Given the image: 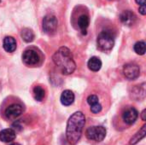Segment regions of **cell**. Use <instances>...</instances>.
<instances>
[{
	"instance_id": "6da1fadb",
	"label": "cell",
	"mask_w": 146,
	"mask_h": 145,
	"mask_svg": "<svg viewBox=\"0 0 146 145\" xmlns=\"http://www.w3.org/2000/svg\"><path fill=\"white\" fill-rule=\"evenodd\" d=\"M85 124L86 117L82 112H75L69 117L67 123L66 137L70 144H76L80 139Z\"/></svg>"
},
{
	"instance_id": "7a4b0ae2",
	"label": "cell",
	"mask_w": 146,
	"mask_h": 145,
	"mask_svg": "<svg viewBox=\"0 0 146 145\" xmlns=\"http://www.w3.org/2000/svg\"><path fill=\"white\" fill-rule=\"evenodd\" d=\"M52 59L54 63L63 74H71L75 70L76 64L73 60L72 52L67 47H61L56 52H55Z\"/></svg>"
},
{
	"instance_id": "3957f363",
	"label": "cell",
	"mask_w": 146,
	"mask_h": 145,
	"mask_svg": "<svg viewBox=\"0 0 146 145\" xmlns=\"http://www.w3.org/2000/svg\"><path fill=\"white\" fill-rule=\"evenodd\" d=\"M97 43L98 48L105 51V50H110L113 48L115 44V40L111 32L104 31L98 35Z\"/></svg>"
},
{
	"instance_id": "277c9868",
	"label": "cell",
	"mask_w": 146,
	"mask_h": 145,
	"mask_svg": "<svg viewBox=\"0 0 146 145\" xmlns=\"http://www.w3.org/2000/svg\"><path fill=\"white\" fill-rule=\"evenodd\" d=\"M86 138L89 140L95 142H101L106 137V129L102 126H91L86 130Z\"/></svg>"
},
{
	"instance_id": "5b68a950",
	"label": "cell",
	"mask_w": 146,
	"mask_h": 145,
	"mask_svg": "<svg viewBox=\"0 0 146 145\" xmlns=\"http://www.w3.org/2000/svg\"><path fill=\"white\" fill-rule=\"evenodd\" d=\"M57 26H58V21L56 17L53 15H47L43 19L42 27H43V31L45 33L50 34L55 32L56 30L57 29Z\"/></svg>"
},
{
	"instance_id": "8992f818",
	"label": "cell",
	"mask_w": 146,
	"mask_h": 145,
	"mask_svg": "<svg viewBox=\"0 0 146 145\" xmlns=\"http://www.w3.org/2000/svg\"><path fill=\"white\" fill-rule=\"evenodd\" d=\"M24 111L23 106L19 103H13L9 105L4 111V115L8 120H15L22 115Z\"/></svg>"
},
{
	"instance_id": "52a82bcc",
	"label": "cell",
	"mask_w": 146,
	"mask_h": 145,
	"mask_svg": "<svg viewBox=\"0 0 146 145\" xmlns=\"http://www.w3.org/2000/svg\"><path fill=\"white\" fill-rule=\"evenodd\" d=\"M123 73L125 77L130 80L137 79L140 74V68L137 64L128 63L126 64L123 68Z\"/></svg>"
},
{
	"instance_id": "ba28073f",
	"label": "cell",
	"mask_w": 146,
	"mask_h": 145,
	"mask_svg": "<svg viewBox=\"0 0 146 145\" xmlns=\"http://www.w3.org/2000/svg\"><path fill=\"white\" fill-rule=\"evenodd\" d=\"M22 61L25 64L29 66L36 65L39 62V56L34 50H27L22 54Z\"/></svg>"
},
{
	"instance_id": "9c48e42d",
	"label": "cell",
	"mask_w": 146,
	"mask_h": 145,
	"mask_svg": "<svg viewBox=\"0 0 146 145\" xmlns=\"http://www.w3.org/2000/svg\"><path fill=\"white\" fill-rule=\"evenodd\" d=\"M139 113L136 109L129 108L127 109L122 115V119L124 122L127 125H133L138 119Z\"/></svg>"
},
{
	"instance_id": "30bf717a",
	"label": "cell",
	"mask_w": 146,
	"mask_h": 145,
	"mask_svg": "<svg viewBox=\"0 0 146 145\" xmlns=\"http://www.w3.org/2000/svg\"><path fill=\"white\" fill-rule=\"evenodd\" d=\"M120 19H121V21L124 25H126V26H133L135 23V21L137 20V17H136L135 14L133 11L125 10L121 14Z\"/></svg>"
},
{
	"instance_id": "8fae6325",
	"label": "cell",
	"mask_w": 146,
	"mask_h": 145,
	"mask_svg": "<svg viewBox=\"0 0 146 145\" xmlns=\"http://www.w3.org/2000/svg\"><path fill=\"white\" fill-rule=\"evenodd\" d=\"M16 138V133L14 129L7 128L0 132V141L4 143H10Z\"/></svg>"
},
{
	"instance_id": "7c38bea8",
	"label": "cell",
	"mask_w": 146,
	"mask_h": 145,
	"mask_svg": "<svg viewBox=\"0 0 146 145\" xmlns=\"http://www.w3.org/2000/svg\"><path fill=\"white\" fill-rule=\"evenodd\" d=\"M16 40L10 36L5 37L3 39V47L5 51L7 52H14L16 50Z\"/></svg>"
},
{
	"instance_id": "4fadbf2b",
	"label": "cell",
	"mask_w": 146,
	"mask_h": 145,
	"mask_svg": "<svg viewBox=\"0 0 146 145\" xmlns=\"http://www.w3.org/2000/svg\"><path fill=\"white\" fill-rule=\"evenodd\" d=\"M74 101V94L70 90L64 91L61 95V103L64 106L71 105Z\"/></svg>"
},
{
	"instance_id": "5bb4252c",
	"label": "cell",
	"mask_w": 146,
	"mask_h": 145,
	"mask_svg": "<svg viewBox=\"0 0 146 145\" xmlns=\"http://www.w3.org/2000/svg\"><path fill=\"white\" fill-rule=\"evenodd\" d=\"M87 66L89 68V69L91 71H93V72H98L100 70L101 67H102V62L101 60L97 57V56H93L92 57L89 61H88V63H87Z\"/></svg>"
},
{
	"instance_id": "9a60e30c",
	"label": "cell",
	"mask_w": 146,
	"mask_h": 145,
	"mask_svg": "<svg viewBox=\"0 0 146 145\" xmlns=\"http://www.w3.org/2000/svg\"><path fill=\"white\" fill-rule=\"evenodd\" d=\"M90 24V19L89 16L86 15H82L79 17L78 20V25L80 30L82 31L83 34H86V29L89 26Z\"/></svg>"
},
{
	"instance_id": "2e32d148",
	"label": "cell",
	"mask_w": 146,
	"mask_h": 145,
	"mask_svg": "<svg viewBox=\"0 0 146 145\" xmlns=\"http://www.w3.org/2000/svg\"><path fill=\"white\" fill-rule=\"evenodd\" d=\"M145 128L146 126L145 125V126H142V128H141L134 136H133V138L130 139V144H138L142 138H144L145 137Z\"/></svg>"
},
{
	"instance_id": "e0dca14e",
	"label": "cell",
	"mask_w": 146,
	"mask_h": 145,
	"mask_svg": "<svg viewBox=\"0 0 146 145\" xmlns=\"http://www.w3.org/2000/svg\"><path fill=\"white\" fill-rule=\"evenodd\" d=\"M21 36L22 39L27 43H30L34 39V33L33 30H31L30 28H23L21 30Z\"/></svg>"
},
{
	"instance_id": "ac0fdd59",
	"label": "cell",
	"mask_w": 146,
	"mask_h": 145,
	"mask_svg": "<svg viewBox=\"0 0 146 145\" xmlns=\"http://www.w3.org/2000/svg\"><path fill=\"white\" fill-rule=\"evenodd\" d=\"M44 95H45L44 90L41 86L37 85V86H35V87L33 88V97H34V98H35L36 101L41 102V101L44 99Z\"/></svg>"
},
{
	"instance_id": "d6986e66",
	"label": "cell",
	"mask_w": 146,
	"mask_h": 145,
	"mask_svg": "<svg viewBox=\"0 0 146 145\" xmlns=\"http://www.w3.org/2000/svg\"><path fill=\"white\" fill-rule=\"evenodd\" d=\"M137 89L139 90L138 91H133V97L135 99H140V98H144L145 97V84H143L142 85H138Z\"/></svg>"
},
{
	"instance_id": "ffe728a7",
	"label": "cell",
	"mask_w": 146,
	"mask_h": 145,
	"mask_svg": "<svg viewBox=\"0 0 146 145\" xmlns=\"http://www.w3.org/2000/svg\"><path fill=\"white\" fill-rule=\"evenodd\" d=\"M133 49L138 55H144L145 53V43L144 41H139L134 44Z\"/></svg>"
},
{
	"instance_id": "44dd1931",
	"label": "cell",
	"mask_w": 146,
	"mask_h": 145,
	"mask_svg": "<svg viewBox=\"0 0 146 145\" xmlns=\"http://www.w3.org/2000/svg\"><path fill=\"white\" fill-rule=\"evenodd\" d=\"M87 103H88V104L90 106H92V105L98 103V96H96V95H91V96H89L88 98H87Z\"/></svg>"
},
{
	"instance_id": "7402d4cb",
	"label": "cell",
	"mask_w": 146,
	"mask_h": 145,
	"mask_svg": "<svg viewBox=\"0 0 146 145\" xmlns=\"http://www.w3.org/2000/svg\"><path fill=\"white\" fill-rule=\"evenodd\" d=\"M101 110H102V105L99 103L91 106V111L93 114H98L99 112H101Z\"/></svg>"
},
{
	"instance_id": "603a6c76",
	"label": "cell",
	"mask_w": 146,
	"mask_h": 145,
	"mask_svg": "<svg viewBox=\"0 0 146 145\" xmlns=\"http://www.w3.org/2000/svg\"><path fill=\"white\" fill-rule=\"evenodd\" d=\"M139 13H140L141 15H145L146 14L145 5V6H140V7H139Z\"/></svg>"
},
{
	"instance_id": "cb8c5ba5",
	"label": "cell",
	"mask_w": 146,
	"mask_h": 145,
	"mask_svg": "<svg viewBox=\"0 0 146 145\" xmlns=\"http://www.w3.org/2000/svg\"><path fill=\"white\" fill-rule=\"evenodd\" d=\"M135 2L139 4V6H145L146 3V0H135Z\"/></svg>"
},
{
	"instance_id": "d4e9b609",
	"label": "cell",
	"mask_w": 146,
	"mask_h": 145,
	"mask_svg": "<svg viewBox=\"0 0 146 145\" xmlns=\"http://www.w3.org/2000/svg\"><path fill=\"white\" fill-rule=\"evenodd\" d=\"M146 110L145 109V110H143V112H142V114H141V118H142V120L143 121H145L146 120Z\"/></svg>"
},
{
	"instance_id": "484cf974",
	"label": "cell",
	"mask_w": 146,
	"mask_h": 145,
	"mask_svg": "<svg viewBox=\"0 0 146 145\" xmlns=\"http://www.w3.org/2000/svg\"><path fill=\"white\" fill-rule=\"evenodd\" d=\"M9 145H21V144H16V143H15V144H9Z\"/></svg>"
}]
</instances>
